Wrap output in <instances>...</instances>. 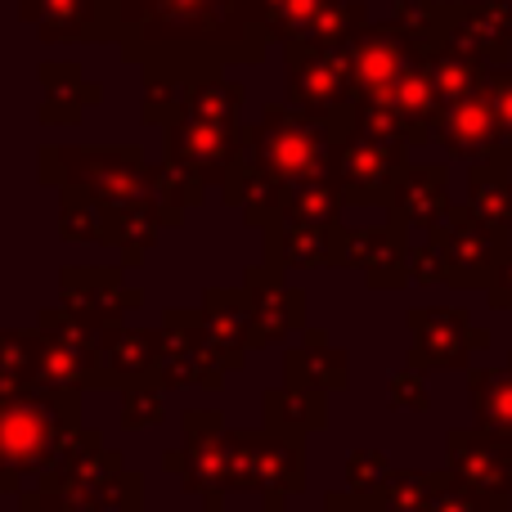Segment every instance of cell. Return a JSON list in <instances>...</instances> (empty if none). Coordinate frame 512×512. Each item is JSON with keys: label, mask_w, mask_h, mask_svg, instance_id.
<instances>
[{"label": "cell", "mask_w": 512, "mask_h": 512, "mask_svg": "<svg viewBox=\"0 0 512 512\" xmlns=\"http://www.w3.org/2000/svg\"><path fill=\"white\" fill-rule=\"evenodd\" d=\"M337 135L324 122L297 113V108H265L261 122L248 126V153L283 189H301L315 180L337 176Z\"/></svg>", "instance_id": "obj_1"}, {"label": "cell", "mask_w": 512, "mask_h": 512, "mask_svg": "<svg viewBox=\"0 0 512 512\" xmlns=\"http://www.w3.org/2000/svg\"><path fill=\"white\" fill-rule=\"evenodd\" d=\"M288 50V99L297 113L324 122L337 140L355 131L360 90L351 77L346 45H283Z\"/></svg>", "instance_id": "obj_2"}, {"label": "cell", "mask_w": 512, "mask_h": 512, "mask_svg": "<svg viewBox=\"0 0 512 512\" xmlns=\"http://www.w3.org/2000/svg\"><path fill=\"white\" fill-rule=\"evenodd\" d=\"M427 243L441 256V279L454 288H477L495 279V265L504 256V234H495L472 207H450L436 230H427Z\"/></svg>", "instance_id": "obj_3"}, {"label": "cell", "mask_w": 512, "mask_h": 512, "mask_svg": "<svg viewBox=\"0 0 512 512\" xmlns=\"http://www.w3.org/2000/svg\"><path fill=\"white\" fill-rule=\"evenodd\" d=\"M346 54H351V77L355 90L364 99H391V90L405 81V72L414 63H423V50L400 32L396 23H369L346 41Z\"/></svg>", "instance_id": "obj_4"}, {"label": "cell", "mask_w": 512, "mask_h": 512, "mask_svg": "<svg viewBox=\"0 0 512 512\" xmlns=\"http://www.w3.org/2000/svg\"><path fill=\"white\" fill-rule=\"evenodd\" d=\"M59 158L68 167V185L90 189L108 207H131L158 189V171L144 167L140 149H81Z\"/></svg>", "instance_id": "obj_5"}, {"label": "cell", "mask_w": 512, "mask_h": 512, "mask_svg": "<svg viewBox=\"0 0 512 512\" xmlns=\"http://www.w3.org/2000/svg\"><path fill=\"white\" fill-rule=\"evenodd\" d=\"M405 167V144H382L360 131H351L337 144V185H342V198H351V203H391Z\"/></svg>", "instance_id": "obj_6"}, {"label": "cell", "mask_w": 512, "mask_h": 512, "mask_svg": "<svg viewBox=\"0 0 512 512\" xmlns=\"http://www.w3.org/2000/svg\"><path fill=\"white\" fill-rule=\"evenodd\" d=\"M243 149H248V131H239V126L194 122V117H180L167 126V167L189 171L203 185L230 176Z\"/></svg>", "instance_id": "obj_7"}, {"label": "cell", "mask_w": 512, "mask_h": 512, "mask_svg": "<svg viewBox=\"0 0 512 512\" xmlns=\"http://www.w3.org/2000/svg\"><path fill=\"white\" fill-rule=\"evenodd\" d=\"M432 140L445 144V153L468 167L481 162H504V144H499V122H495V104H490L486 90L459 99V104H445L436 117Z\"/></svg>", "instance_id": "obj_8"}, {"label": "cell", "mask_w": 512, "mask_h": 512, "mask_svg": "<svg viewBox=\"0 0 512 512\" xmlns=\"http://www.w3.org/2000/svg\"><path fill=\"white\" fill-rule=\"evenodd\" d=\"M445 45L477 54L486 68H508L512 59V0H459L450 5Z\"/></svg>", "instance_id": "obj_9"}, {"label": "cell", "mask_w": 512, "mask_h": 512, "mask_svg": "<svg viewBox=\"0 0 512 512\" xmlns=\"http://www.w3.org/2000/svg\"><path fill=\"white\" fill-rule=\"evenodd\" d=\"M41 41H104L117 32V0H23Z\"/></svg>", "instance_id": "obj_10"}, {"label": "cell", "mask_w": 512, "mask_h": 512, "mask_svg": "<svg viewBox=\"0 0 512 512\" xmlns=\"http://www.w3.org/2000/svg\"><path fill=\"white\" fill-rule=\"evenodd\" d=\"M391 221L414 225V230H436L450 216V176L441 162H423V167H405L391 194Z\"/></svg>", "instance_id": "obj_11"}, {"label": "cell", "mask_w": 512, "mask_h": 512, "mask_svg": "<svg viewBox=\"0 0 512 512\" xmlns=\"http://www.w3.org/2000/svg\"><path fill=\"white\" fill-rule=\"evenodd\" d=\"M333 0H243V14H248V27L256 36H279L283 45L310 41L315 23L328 14Z\"/></svg>", "instance_id": "obj_12"}, {"label": "cell", "mask_w": 512, "mask_h": 512, "mask_svg": "<svg viewBox=\"0 0 512 512\" xmlns=\"http://www.w3.org/2000/svg\"><path fill=\"white\" fill-rule=\"evenodd\" d=\"M225 198H230L234 207H243L248 221H279L283 203H288V189L265 167H256V158L243 149V158L234 162V171L225 176Z\"/></svg>", "instance_id": "obj_13"}, {"label": "cell", "mask_w": 512, "mask_h": 512, "mask_svg": "<svg viewBox=\"0 0 512 512\" xmlns=\"http://www.w3.org/2000/svg\"><path fill=\"white\" fill-rule=\"evenodd\" d=\"M423 63H427V77H432L441 104H459V99L486 90L490 72H495V68H486L477 54L459 50V45H436V50L423 54Z\"/></svg>", "instance_id": "obj_14"}, {"label": "cell", "mask_w": 512, "mask_h": 512, "mask_svg": "<svg viewBox=\"0 0 512 512\" xmlns=\"http://www.w3.org/2000/svg\"><path fill=\"white\" fill-rule=\"evenodd\" d=\"M346 248H351V261L369 265L373 279L387 283V288H400L405 279V239H400V221L378 225V230H351L346 234Z\"/></svg>", "instance_id": "obj_15"}, {"label": "cell", "mask_w": 512, "mask_h": 512, "mask_svg": "<svg viewBox=\"0 0 512 512\" xmlns=\"http://www.w3.org/2000/svg\"><path fill=\"white\" fill-rule=\"evenodd\" d=\"M468 198L472 212L490 225L495 234H512V167L508 162H481L468 167Z\"/></svg>", "instance_id": "obj_16"}, {"label": "cell", "mask_w": 512, "mask_h": 512, "mask_svg": "<svg viewBox=\"0 0 512 512\" xmlns=\"http://www.w3.org/2000/svg\"><path fill=\"white\" fill-rule=\"evenodd\" d=\"M391 23L418 45V50H436L445 45V32H450V5L445 0H396V14Z\"/></svg>", "instance_id": "obj_17"}, {"label": "cell", "mask_w": 512, "mask_h": 512, "mask_svg": "<svg viewBox=\"0 0 512 512\" xmlns=\"http://www.w3.org/2000/svg\"><path fill=\"white\" fill-rule=\"evenodd\" d=\"M342 185L333 180H315V185H301L288 194L283 203V225H333L337 221V207H342Z\"/></svg>", "instance_id": "obj_18"}, {"label": "cell", "mask_w": 512, "mask_h": 512, "mask_svg": "<svg viewBox=\"0 0 512 512\" xmlns=\"http://www.w3.org/2000/svg\"><path fill=\"white\" fill-rule=\"evenodd\" d=\"M414 328H418V337H423L427 351H436V360H445V364L463 360L459 355L463 337H472L468 333V315H463V310H418Z\"/></svg>", "instance_id": "obj_19"}, {"label": "cell", "mask_w": 512, "mask_h": 512, "mask_svg": "<svg viewBox=\"0 0 512 512\" xmlns=\"http://www.w3.org/2000/svg\"><path fill=\"white\" fill-rule=\"evenodd\" d=\"M355 131L360 135H373V140L382 144H423L414 135V126L405 122V117L396 113V104H387V99H364L360 108H355Z\"/></svg>", "instance_id": "obj_20"}, {"label": "cell", "mask_w": 512, "mask_h": 512, "mask_svg": "<svg viewBox=\"0 0 512 512\" xmlns=\"http://www.w3.org/2000/svg\"><path fill=\"white\" fill-rule=\"evenodd\" d=\"M333 225H283V261L310 265L333 256Z\"/></svg>", "instance_id": "obj_21"}, {"label": "cell", "mask_w": 512, "mask_h": 512, "mask_svg": "<svg viewBox=\"0 0 512 512\" xmlns=\"http://www.w3.org/2000/svg\"><path fill=\"white\" fill-rule=\"evenodd\" d=\"M486 95H490V104H495L499 144H504V162L512 167V68H495V72H490Z\"/></svg>", "instance_id": "obj_22"}, {"label": "cell", "mask_w": 512, "mask_h": 512, "mask_svg": "<svg viewBox=\"0 0 512 512\" xmlns=\"http://www.w3.org/2000/svg\"><path fill=\"white\" fill-rule=\"evenodd\" d=\"M490 297H495V306H512V248H504L495 265V279H490Z\"/></svg>", "instance_id": "obj_23"}]
</instances>
